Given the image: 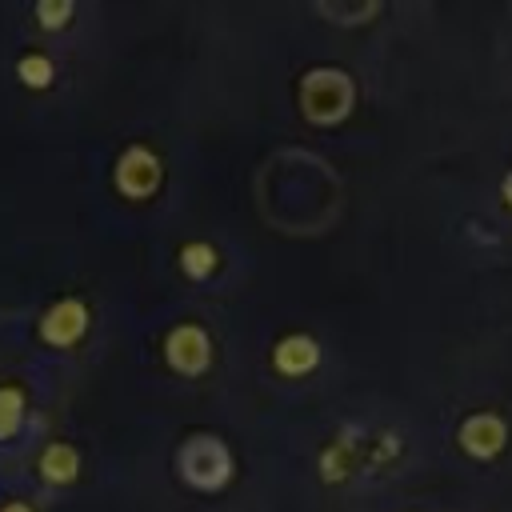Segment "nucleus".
<instances>
[{
    "instance_id": "nucleus-1",
    "label": "nucleus",
    "mask_w": 512,
    "mask_h": 512,
    "mask_svg": "<svg viewBox=\"0 0 512 512\" xmlns=\"http://www.w3.org/2000/svg\"><path fill=\"white\" fill-rule=\"evenodd\" d=\"M352 108V84L344 72L336 68H320V72H308L304 76V112L320 124H332L340 120L344 112Z\"/></svg>"
},
{
    "instance_id": "nucleus-2",
    "label": "nucleus",
    "mask_w": 512,
    "mask_h": 512,
    "mask_svg": "<svg viewBox=\"0 0 512 512\" xmlns=\"http://www.w3.org/2000/svg\"><path fill=\"white\" fill-rule=\"evenodd\" d=\"M180 468H184V476H188L196 488H220V484L232 476L228 448H224L216 436H196V440H188L184 452H180Z\"/></svg>"
},
{
    "instance_id": "nucleus-3",
    "label": "nucleus",
    "mask_w": 512,
    "mask_h": 512,
    "mask_svg": "<svg viewBox=\"0 0 512 512\" xmlns=\"http://www.w3.org/2000/svg\"><path fill=\"white\" fill-rule=\"evenodd\" d=\"M116 184H120V192L132 196V200L152 196L156 184H160V160H156L148 148H128V152L120 156V164H116Z\"/></svg>"
},
{
    "instance_id": "nucleus-4",
    "label": "nucleus",
    "mask_w": 512,
    "mask_h": 512,
    "mask_svg": "<svg viewBox=\"0 0 512 512\" xmlns=\"http://www.w3.org/2000/svg\"><path fill=\"white\" fill-rule=\"evenodd\" d=\"M164 352H168V364H172L176 372L196 376V372H204V364H208V336H204V328H196V324H180V328L168 336Z\"/></svg>"
},
{
    "instance_id": "nucleus-5",
    "label": "nucleus",
    "mask_w": 512,
    "mask_h": 512,
    "mask_svg": "<svg viewBox=\"0 0 512 512\" xmlns=\"http://www.w3.org/2000/svg\"><path fill=\"white\" fill-rule=\"evenodd\" d=\"M84 324H88L84 304H80V300H60V304H52L48 316L40 320V336H44L48 344H56V348H68V344L80 340Z\"/></svg>"
},
{
    "instance_id": "nucleus-6",
    "label": "nucleus",
    "mask_w": 512,
    "mask_h": 512,
    "mask_svg": "<svg viewBox=\"0 0 512 512\" xmlns=\"http://www.w3.org/2000/svg\"><path fill=\"white\" fill-rule=\"evenodd\" d=\"M504 424L492 416V412H480V416H472V420H464V428H460V444L472 452V456H496L500 448H504Z\"/></svg>"
},
{
    "instance_id": "nucleus-7",
    "label": "nucleus",
    "mask_w": 512,
    "mask_h": 512,
    "mask_svg": "<svg viewBox=\"0 0 512 512\" xmlns=\"http://www.w3.org/2000/svg\"><path fill=\"white\" fill-rule=\"evenodd\" d=\"M272 360H276V368H280L284 376H304V372H312V368H316L320 348H316L308 336H288V340H280V344H276Z\"/></svg>"
},
{
    "instance_id": "nucleus-8",
    "label": "nucleus",
    "mask_w": 512,
    "mask_h": 512,
    "mask_svg": "<svg viewBox=\"0 0 512 512\" xmlns=\"http://www.w3.org/2000/svg\"><path fill=\"white\" fill-rule=\"evenodd\" d=\"M40 472H44V480H52V484H68V480H76V472H80V456H76V448H68V444H52V448H44V456H40Z\"/></svg>"
},
{
    "instance_id": "nucleus-9",
    "label": "nucleus",
    "mask_w": 512,
    "mask_h": 512,
    "mask_svg": "<svg viewBox=\"0 0 512 512\" xmlns=\"http://www.w3.org/2000/svg\"><path fill=\"white\" fill-rule=\"evenodd\" d=\"M20 412H24V392L0 388V440H8L20 428Z\"/></svg>"
},
{
    "instance_id": "nucleus-10",
    "label": "nucleus",
    "mask_w": 512,
    "mask_h": 512,
    "mask_svg": "<svg viewBox=\"0 0 512 512\" xmlns=\"http://www.w3.org/2000/svg\"><path fill=\"white\" fill-rule=\"evenodd\" d=\"M180 264H184V272L188 276H208L212 268H216V252L208 248V244H184V252H180Z\"/></svg>"
},
{
    "instance_id": "nucleus-11",
    "label": "nucleus",
    "mask_w": 512,
    "mask_h": 512,
    "mask_svg": "<svg viewBox=\"0 0 512 512\" xmlns=\"http://www.w3.org/2000/svg\"><path fill=\"white\" fill-rule=\"evenodd\" d=\"M20 80L32 84V88H44V84L52 80V64H48V56H24V60H20Z\"/></svg>"
},
{
    "instance_id": "nucleus-12",
    "label": "nucleus",
    "mask_w": 512,
    "mask_h": 512,
    "mask_svg": "<svg viewBox=\"0 0 512 512\" xmlns=\"http://www.w3.org/2000/svg\"><path fill=\"white\" fill-rule=\"evenodd\" d=\"M36 16H40L44 24H64V20L72 16V4H40Z\"/></svg>"
},
{
    "instance_id": "nucleus-13",
    "label": "nucleus",
    "mask_w": 512,
    "mask_h": 512,
    "mask_svg": "<svg viewBox=\"0 0 512 512\" xmlns=\"http://www.w3.org/2000/svg\"><path fill=\"white\" fill-rule=\"evenodd\" d=\"M504 196H508V204H512V176L504 180Z\"/></svg>"
},
{
    "instance_id": "nucleus-14",
    "label": "nucleus",
    "mask_w": 512,
    "mask_h": 512,
    "mask_svg": "<svg viewBox=\"0 0 512 512\" xmlns=\"http://www.w3.org/2000/svg\"><path fill=\"white\" fill-rule=\"evenodd\" d=\"M4 512H32V508H24V504H8Z\"/></svg>"
}]
</instances>
